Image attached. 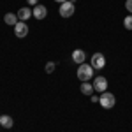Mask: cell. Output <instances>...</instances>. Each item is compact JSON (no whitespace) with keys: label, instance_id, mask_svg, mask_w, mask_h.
Returning a JSON list of instances; mask_svg holds the SVG:
<instances>
[{"label":"cell","instance_id":"cell-1","mask_svg":"<svg viewBox=\"0 0 132 132\" xmlns=\"http://www.w3.org/2000/svg\"><path fill=\"white\" fill-rule=\"evenodd\" d=\"M78 78H79V81H90L92 78H93V67L90 65H86V63H81L79 67H78Z\"/></svg>","mask_w":132,"mask_h":132},{"label":"cell","instance_id":"cell-6","mask_svg":"<svg viewBox=\"0 0 132 132\" xmlns=\"http://www.w3.org/2000/svg\"><path fill=\"white\" fill-rule=\"evenodd\" d=\"M92 67L93 69H104L106 67V58H104L102 53H95L92 56Z\"/></svg>","mask_w":132,"mask_h":132},{"label":"cell","instance_id":"cell-12","mask_svg":"<svg viewBox=\"0 0 132 132\" xmlns=\"http://www.w3.org/2000/svg\"><path fill=\"white\" fill-rule=\"evenodd\" d=\"M14 125V122H12V118L11 116H0V127H5V129H11Z\"/></svg>","mask_w":132,"mask_h":132},{"label":"cell","instance_id":"cell-13","mask_svg":"<svg viewBox=\"0 0 132 132\" xmlns=\"http://www.w3.org/2000/svg\"><path fill=\"white\" fill-rule=\"evenodd\" d=\"M123 25H125L127 30H132V14H129V16L123 20Z\"/></svg>","mask_w":132,"mask_h":132},{"label":"cell","instance_id":"cell-15","mask_svg":"<svg viewBox=\"0 0 132 132\" xmlns=\"http://www.w3.org/2000/svg\"><path fill=\"white\" fill-rule=\"evenodd\" d=\"M125 7H127V11L132 14V0H127V2H125Z\"/></svg>","mask_w":132,"mask_h":132},{"label":"cell","instance_id":"cell-9","mask_svg":"<svg viewBox=\"0 0 132 132\" xmlns=\"http://www.w3.org/2000/svg\"><path fill=\"white\" fill-rule=\"evenodd\" d=\"M32 18V9H28V7H21L20 11H18V20L20 21H27Z\"/></svg>","mask_w":132,"mask_h":132},{"label":"cell","instance_id":"cell-10","mask_svg":"<svg viewBox=\"0 0 132 132\" xmlns=\"http://www.w3.org/2000/svg\"><path fill=\"white\" fill-rule=\"evenodd\" d=\"M79 90H81L83 95H90L92 97V93H93V85H90V81H83L81 86H79Z\"/></svg>","mask_w":132,"mask_h":132},{"label":"cell","instance_id":"cell-2","mask_svg":"<svg viewBox=\"0 0 132 132\" xmlns=\"http://www.w3.org/2000/svg\"><path fill=\"white\" fill-rule=\"evenodd\" d=\"M99 104H101L104 109H111V108H114V104H116V99H114L113 93L104 92V93H101V101H99Z\"/></svg>","mask_w":132,"mask_h":132},{"label":"cell","instance_id":"cell-4","mask_svg":"<svg viewBox=\"0 0 132 132\" xmlns=\"http://www.w3.org/2000/svg\"><path fill=\"white\" fill-rule=\"evenodd\" d=\"M14 35L18 39H23L28 35V25H25V21H18V25H14Z\"/></svg>","mask_w":132,"mask_h":132},{"label":"cell","instance_id":"cell-7","mask_svg":"<svg viewBox=\"0 0 132 132\" xmlns=\"http://www.w3.org/2000/svg\"><path fill=\"white\" fill-rule=\"evenodd\" d=\"M32 16H34L35 20H44V18L48 16V9H46L44 5H41V4H37V5L34 7V11H32Z\"/></svg>","mask_w":132,"mask_h":132},{"label":"cell","instance_id":"cell-14","mask_svg":"<svg viewBox=\"0 0 132 132\" xmlns=\"http://www.w3.org/2000/svg\"><path fill=\"white\" fill-rule=\"evenodd\" d=\"M55 67H56V63H55V62H48L44 69H46V72H53V71H55Z\"/></svg>","mask_w":132,"mask_h":132},{"label":"cell","instance_id":"cell-5","mask_svg":"<svg viewBox=\"0 0 132 132\" xmlns=\"http://www.w3.org/2000/svg\"><path fill=\"white\" fill-rule=\"evenodd\" d=\"M93 90L99 92V93H104V92L108 90V79L102 78V76L95 78V81H93Z\"/></svg>","mask_w":132,"mask_h":132},{"label":"cell","instance_id":"cell-11","mask_svg":"<svg viewBox=\"0 0 132 132\" xmlns=\"http://www.w3.org/2000/svg\"><path fill=\"white\" fill-rule=\"evenodd\" d=\"M4 21H5V25H12V27H14V25H18V14H12V12H9V14H5V16H4Z\"/></svg>","mask_w":132,"mask_h":132},{"label":"cell","instance_id":"cell-16","mask_svg":"<svg viewBox=\"0 0 132 132\" xmlns=\"http://www.w3.org/2000/svg\"><path fill=\"white\" fill-rule=\"evenodd\" d=\"M90 99H92V102H99L101 101V97H97V95H92Z\"/></svg>","mask_w":132,"mask_h":132},{"label":"cell","instance_id":"cell-17","mask_svg":"<svg viewBox=\"0 0 132 132\" xmlns=\"http://www.w3.org/2000/svg\"><path fill=\"white\" fill-rule=\"evenodd\" d=\"M27 2H28V4H30V5H34V7H35V5H37V2H39V0H27Z\"/></svg>","mask_w":132,"mask_h":132},{"label":"cell","instance_id":"cell-3","mask_svg":"<svg viewBox=\"0 0 132 132\" xmlns=\"http://www.w3.org/2000/svg\"><path fill=\"white\" fill-rule=\"evenodd\" d=\"M74 11H76L74 4H72L71 0H67V2L60 4V9H58V12H60L62 18H71L72 14H74Z\"/></svg>","mask_w":132,"mask_h":132},{"label":"cell","instance_id":"cell-8","mask_svg":"<svg viewBox=\"0 0 132 132\" xmlns=\"http://www.w3.org/2000/svg\"><path fill=\"white\" fill-rule=\"evenodd\" d=\"M72 60L81 65V63H85V60H86V53L83 50H74L72 51Z\"/></svg>","mask_w":132,"mask_h":132},{"label":"cell","instance_id":"cell-18","mask_svg":"<svg viewBox=\"0 0 132 132\" xmlns=\"http://www.w3.org/2000/svg\"><path fill=\"white\" fill-rule=\"evenodd\" d=\"M55 2H60V4H63V2H67V0H55Z\"/></svg>","mask_w":132,"mask_h":132}]
</instances>
